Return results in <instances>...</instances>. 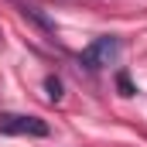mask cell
I'll return each instance as SVG.
<instances>
[{"mask_svg": "<svg viewBox=\"0 0 147 147\" xmlns=\"http://www.w3.org/2000/svg\"><path fill=\"white\" fill-rule=\"evenodd\" d=\"M17 10H21V17H24V21L38 24V28H41L45 34H55V21H51L48 14H41L38 7H31V3H21V0H17Z\"/></svg>", "mask_w": 147, "mask_h": 147, "instance_id": "cell-3", "label": "cell"}, {"mask_svg": "<svg viewBox=\"0 0 147 147\" xmlns=\"http://www.w3.org/2000/svg\"><path fill=\"white\" fill-rule=\"evenodd\" d=\"M0 134L7 137H48V123L24 113H0Z\"/></svg>", "mask_w": 147, "mask_h": 147, "instance_id": "cell-1", "label": "cell"}, {"mask_svg": "<svg viewBox=\"0 0 147 147\" xmlns=\"http://www.w3.org/2000/svg\"><path fill=\"white\" fill-rule=\"evenodd\" d=\"M116 86H120V92H123V96H134V92H137V89H134V82H130V75H127V72H120V75H116Z\"/></svg>", "mask_w": 147, "mask_h": 147, "instance_id": "cell-5", "label": "cell"}, {"mask_svg": "<svg viewBox=\"0 0 147 147\" xmlns=\"http://www.w3.org/2000/svg\"><path fill=\"white\" fill-rule=\"evenodd\" d=\"M45 89H48V99H55V103L62 99V82H58L55 75H48V79H45Z\"/></svg>", "mask_w": 147, "mask_h": 147, "instance_id": "cell-4", "label": "cell"}, {"mask_svg": "<svg viewBox=\"0 0 147 147\" xmlns=\"http://www.w3.org/2000/svg\"><path fill=\"white\" fill-rule=\"evenodd\" d=\"M120 51V41L113 34H103V38H96L92 45H86L82 48V55H79V62L89 69V72H99L103 65H110L113 62V55Z\"/></svg>", "mask_w": 147, "mask_h": 147, "instance_id": "cell-2", "label": "cell"}]
</instances>
